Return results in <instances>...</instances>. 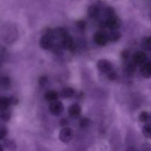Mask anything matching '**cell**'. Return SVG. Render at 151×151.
Returning a JSON list of instances; mask_svg holds the SVG:
<instances>
[{
    "instance_id": "cell-10",
    "label": "cell",
    "mask_w": 151,
    "mask_h": 151,
    "mask_svg": "<svg viewBox=\"0 0 151 151\" xmlns=\"http://www.w3.org/2000/svg\"><path fill=\"white\" fill-rule=\"evenodd\" d=\"M142 75L145 78H151V61L145 62L141 67Z\"/></svg>"
},
{
    "instance_id": "cell-18",
    "label": "cell",
    "mask_w": 151,
    "mask_h": 151,
    "mask_svg": "<svg viewBox=\"0 0 151 151\" xmlns=\"http://www.w3.org/2000/svg\"><path fill=\"white\" fill-rule=\"evenodd\" d=\"M136 69H137V65L134 63V62H130L128 63L125 67V73L128 76H132L136 72Z\"/></svg>"
},
{
    "instance_id": "cell-1",
    "label": "cell",
    "mask_w": 151,
    "mask_h": 151,
    "mask_svg": "<svg viewBox=\"0 0 151 151\" xmlns=\"http://www.w3.org/2000/svg\"><path fill=\"white\" fill-rule=\"evenodd\" d=\"M40 47L44 50H50L54 45V38L52 35V29L47 28L39 41Z\"/></svg>"
},
{
    "instance_id": "cell-13",
    "label": "cell",
    "mask_w": 151,
    "mask_h": 151,
    "mask_svg": "<svg viewBox=\"0 0 151 151\" xmlns=\"http://www.w3.org/2000/svg\"><path fill=\"white\" fill-rule=\"evenodd\" d=\"M3 147H4L8 151H15L16 150V144L13 140L6 139H4Z\"/></svg>"
},
{
    "instance_id": "cell-23",
    "label": "cell",
    "mask_w": 151,
    "mask_h": 151,
    "mask_svg": "<svg viewBox=\"0 0 151 151\" xmlns=\"http://www.w3.org/2000/svg\"><path fill=\"white\" fill-rule=\"evenodd\" d=\"M90 123V120L88 118L85 117V118H83L80 120L79 122V126L80 128H86L89 125Z\"/></svg>"
},
{
    "instance_id": "cell-4",
    "label": "cell",
    "mask_w": 151,
    "mask_h": 151,
    "mask_svg": "<svg viewBox=\"0 0 151 151\" xmlns=\"http://www.w3.org/2000/svg\"><path fill=\"white\" fill-rule=\"evenodd\" d=\"M63 109H64V107H63V103L58 100L50 103V106H49L50 112L54 116H59L63 111Z\"/></svg>"
},
{
    "instance_id": "cell-11",
    "label": "cell",
    "mask_w": 151,
    "mask_h": 151,
    "mask_svg": "<svg viewBox=\"0 0 151 151\" xmlns=\"http://www.w3.org/2000/svg\"><path fill=\"white\" fill-rule=\"evenodd\" d=\"M68 112H69V114L72 117H78V116H80L81 113V108L79 104L74 103L69 108Z\"/></svg>"
},
{
    "instance_id": "cell-24",
    "label": "cell",
    "mask_w": 151,
    "mask_h": 151,
    "mask_svg": "<svg viewBox=\"0 0 151 151\" xmlns=\"http://www.w3.org/2000/svg\"><path fill=\"white\" fill-rule=\"evenodd\" d=\"M1 119L3 121H8L10 119V113L7 110L2 111L1 114Z\"/></svg>"
},
{
    "instance_id": "cell-3",
    "label": "cell",
    "mask_w": 151,
    "mask_h": 151,
    "mask_svg": "<svg viewBox=\"0 0 151 151\" xmlns=\"http://www.w3.org/2000/svg\"><path fill=\"white\" fill-rule=\"evenodd\" d=\"M97 67L100 72L107 74L113 71L114 69V66L111 62L106 59L98 60L97 63Z\"/></svg>"
},
{
    "instance_id": "cell-27",
    "label": "cell",
    "mask_w": 151,
    "mask_h": 151,
    "mask_svg": "<svg viewBox=\"0 0 151 151\" xmlns=\"http://www.w3.org/2000/svg\"><path fill=\"white\" fill-rule=\"evenodd\" d=\"M77 27L80 29H85L86 27V22L83 20H80L77 22Z\"/></svg>"
},
{
    "instance_id": "cell-5",
    "label": "cell",
    "mask_w": 151,
    "mask_h": 151,
    "mask_svg": "<svg viewBox=\"0 0 151 151\" xmlns=\"http://www.w3.org/2000/svg\"><path fill=\"white\" fill-rule=\"evenodd\" d=\"M105 24L106 26L111 30H117L121 26V21L116 15H114L111 17L107 18Z\"/></svg>"
},
{
    "instance_id": "cell-21",
    "label": "cell",
    "mask_w": 151,
    "mask_h": 151,
    "mask_svg": "<svg viewBox=\"0 0 151 151\" xmlns=\"http://www.w3.org/2000/svg\"><path fill=\"white\" fill-rule=\"evenodd\" d=\"M142 134L146 138L151 139V124H147L143 127Z\"/></svg>"
},
{
    "instance_id": "cell-6",
    "label": "cell",
    "mask_w": 151,
    "mask_h": 151,
    "mask_svg": "<svg viewBox=\"0 0 151 151\" xmlns=\"http://www.w3.org/2000/svg\"><path fill=\"white\" fill-rule=\"evenodd\" d=\"M94 41L98 46L103 47L106 45L109 42V38H108V34L106 33L103 31H99L96 32L94 35Z\"/></svg>"
},
{
    "instance_id": "cell-28",
    "label": "cell",
    "mask_w": 151,
    "mask_h": 151,
    "mask_svg": "<svg viewBox=\"0 0 151 151\" xmlns=\"http://www.w3.org/2000/svg\"><path fill=\"white\" fill-rule=\"evenodd\" d=\"M47 78L46 76H41L38 80V83L41 86H44L47 84Z\"/></svg>"
},
{
    "instance_id": "cell-22",
    "label": "cell",
    "mask_w": 151,
    "mask_h": 151,
    "mask_svg": "<svg viewBox=\"0 0 151 151\" xmlns=\"http://www.w3.org/2000/svg\"><path fill=\"white\" fill-rule=\"evenodd\" d=\"M139 119L142 122H147L150 119V114L147 111H142L139 116Z\"/></svg>"
},
{
    "instance_id": "cell-29",
    "label": "cell",
    "mask_w": 151,
    "mask_h": 151,
    "mask_svg": "<svg viewBox=\"0 0 151 151\" xmlns=\"http://www.w3.org/2000/svg\"><path fill=\"white\" fill-rule=\"evenodd\" d=\"M117 78V75L116 74V72H114V71H111L109 73H108V78H109L110 81H114V80L116 79Z\"/></svg>"
},
{
    "instance_id": "cell-8",
    "label": "cell",
    "mask_w": 151,
    "mask_h": 151,
    "mask_svg": "<svg viewBox=\"0 0 151 151\" xmlns=\"http://www.w3.org/2000/svg\"><path fill=\"white\" fill-rule=\"evenodd\" d=\"M133 62L136 65H143L147 60V55L142 51H138L133 55Z\"/></svg>"
},
{
    "instance_id": "cell-9",
    "label": "cell",
    "mask_w": 151,
    "mask_h": 151,
    "mask_svg": "<svg viewBox=\"0 0 151 151\" xmlns=\"http://www.w3.org/2000/svg\"><path fill=\"white\" fill-rule=\"evenodd\" d=\"M68 35L67 32L63 27H56L52 29V35L55 39H58L59 41H61L64 37Z\"/></svg>"
},
{
    "instance_id": "cell-33",
    "label": "cell",
    "mask_w": 151,
    "mask_h": 151,
    "mask_svg": "<svg viewBox=\"0 0 151 151\" xmlns=\"http://www.w3.org/2000/svg\"><path fill=\"white\" fill-rule=\"evenodd\" d=\"M150 19H151V12H150Z\"/></svg>"
},
{
    "instance_id": "cell-2",
    "label": "cell",
    "mask_w": 151,
    "mask_h": 151,
    "mask_svg": "<svg viewBox=\"0 0 151 151\" xmlns=\"http://www.w3.org/2000/svg\"><path fill=\"white\" fill-rule=\"evenodd\" d=\"M74 137V131L73 130L69 127L63 128L59 134V138L62 142L68 143L72 140Z\"/></svg>"
},
{
    "instance_id": "cell-31",
    "label": "cell",
    "mask_w": 151,
    "mask_h": 151,
    "mask_svg": "<svg viewBox=\"0 0 151 151\" xmlns=\"http://www.w3.org/2000/svg\"><path fill=\"white\" fill-rule=\"evenodd\" d=\"M60 125H61L63 128H66V125H68V123H69V122H68V120L66 119H65V118H63V119H62L61 120H60Z\"/></svg>"
},
{
    "instance_id": "cell-15",
    "label": "cell",
    "mask_w": 151,
    "mask_h": 151,
    "mask_svg": "<svg viewBox=\"0 0 151 151\" xmlns=\"http://www.w3.org/2000/svg\"><path fill=\"white\" fill-rule=\"evenodd\" d=\"M109 41L111 42H116L121 38V33L117 30H111L108 34Z\"/></svg>"
},
{
    "instance_id": "cell-20",
    "label": "cell",
    "mask_w": 151,
    "mask_h": 151,
    "mask_svg": "<svg viewBox=\"0 0 151 151\" xmlns=\"http://www.w3.org/2000/svg\"><path fill=\"white\" fill-rule=\"evenodd\" d=\"M142 46L143 49L145 50H151V36L145 37L142 39Z\"/></svg>"
},
{
    "instance_id": "cell-26",
    "label": "cell",
    "mask_w": 151,
    "mask_h": 151,
    "mask_svg": "<svg viewBox=\"0 0 151 151\" xmlns=\"http://www.w3.org/2000/svg\"><path fill=\"white\" fill-rule=\"evenodd\" d=\"M7 129L5 127H2V128H0V140L4 139L6 137V136L7 135Z\"/></svg>"
},
{
    "instance_id": "cell-12",
    "label": "cell",
    "mask_w": 151,
    "mask_h": 151,
    "mask_svg": "<svg viewBox=\"0 0 151 151\" xmlns=\"http://www.w3.org/2000/svg\"><path fill=\"white\" fill-rule=\"evenodd\" d=\"M58 93L56 91H55V90H50V91H48L46 93L45 95H44L45 100H47V101L50 102V103L56 101V100H58Z\"/></svg>"
},
{
    "instance_id": "cell-30",
    "label": "cell",
    "mask_w": 151,
    "mask_h": 151,
    "mask_svg": "<svg viewBox=\"0 0 151 151\" xmlns=\"http://www.w3.org/2000/svg\"><path fill=\"white\" fill-rule=\"evenodd\" d=\"M129 51L128 50H124V51L122 52V54H121V56H122V59L123 60H128V58H129Z\"/></svg>"
},
{
    "instance_id": "cell-16",
    "label": "cell",
    "mask_w": 151,
    "mask_h": 151,
    "mask_svg": "<svg viewBox=\"0 0 151 151\" xmlns=\"http://www.w3.org/2000/svg\"><path fill=\"white\" fill-rule=\"evenodd\" d=\"M88 13L89 16L92 19H97L100 15V9L97 6L91 5L88 7Z\"/></svg>"
},
{
    "instance_id": "cell-32",
    "label": "cell",
    "mask_w": 151,
    "mask_h": 151,
    "mask_svg": "<svg viewBox=\"0 0 151 151\" xmlns=\"http://www.w3.org/2000/svg\"><path fill=\"white\" fill-rule=\"evenodd\" d=\"M0 151H4V147L1 144H0Z\"/></svg>"
},
{
    "instance_id": "cell-17",
    "label": "cell",
    "mask_w": 151,
    "mask_h": 151,
    "mask_svg": "<svg viewBox=\"0 0 151 151\" xmlns=\"http://www.w3.org/2000/svg\"><path fill=\"white\" fill-rule=\"evenodd\" d=\"M60 95L63 98H71L75 95V90L70 87L63 88L60 92Z\"/></svg>"
},
{
    "instance_id": "cell-25",
    "label": "cell",
    "mask_w": 151,
    "mask_h": 151,
    "mask_svg": "<svg viewBox=\"0 0 151 151\" xmlns=\"http://www.w3.org/2000/svg\"><path fill=\"white\" fill-rule=\"evenodd\" d=\"M105 13H106V16L107 18L111 17V16L116 15L115 14L114 10V9L111 7H107V8L106 9V10H105Z\"/></svg>"
},
{
    "instance_id": "cell-19",
    "label": "cell",
    "mask_w": 151,
    "mask_h": 151,
    "mask_svg": "<svg viewBox=\"0 0 151 151\" xmlns=\"http://www.w3.org/2000/svg\"><path fill=\"white\" fill-rule=\"evenodd\" d=\"M11 86V82L8 77H3L0 78V87L2 89H8Z\"/></svg>"
},
{
    "instance_id": "cell-14",
    "label": "cell",
    "mask_w": 151,
    "mask_h": 151,
    "mask_svg": "<svg viewBox=\"0 0 151 151\" xmlns=\"http://www.w3.org/2000/svg\"><path fill=\"white\" fill-rule=\"evenodd\" d=\"M11 105L10 97H0V109L1 111L7 110L10 106Z\"/></svg>"
},
{
    "instance_id": "cell-7",
    "label": "cell",
    "mask_w": 151,
    "mask_h": 151,
    "mask_svg": "<svg viewBox=\"0 0 151 151\" xmlns=\"http://www.w3.org/2000/svg\"><path fill=\"white\" fill-rule=\"evenodd\" d=\"M60 46L61 49L66 50H72L74 48V41L71 35L68 34L66 37L60 41Z\"/></svg>"
}]
</instances>
